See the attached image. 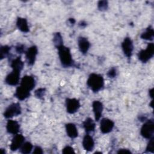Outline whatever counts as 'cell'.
I'll list each match as a JSON object with an SVG mask.
<instances>
[{
	"instance_id": "cell-1",
	"label": "cell",
	"mask_w": 154,
	"mask_h": 154,
	"mask_svg": "<svg viewBox=\"0 0 154 154\" xmlns=\"http://www.w3.org/2000/svg\"><path fill=\"white\" fill-rule=\"evenodd\" d=\"M87 84L93 92H97L103 87L104 79L102 75L93 73L88 76Z\"/></svg>"
},
{
	"instance_id": "cell-2",
	"label": "cell",
	"mask_w": 154,
	"mask_h": 154,
	"mask_svg": "<svg viewBox=\"0 0 154 154\" xmlns=\"http://www.w3.org/2000/svg\"><path fill=\"white\" fill-rule=\"evenodd\" d=\"M57 49L61 64L65 67L73 66L74 65V61L72 59L69 48L63 45L57 48Z\"/></svg>"
},
{
	"instance_id": "cell-3",
	"label": "cell",
	"mask_w": 154,
	"mask_h": 154,
	"mask_svg": "<svg viewBox=\"0 0 154 154\" xmlns=\"http://www.w3.org/2000/svg\"><path fill=\"white\" fill-rule=\"evenodd\" d=\"M154 55V45L153 43H148L146 49L141 50L138 54V58L142 63L147 62Z\"/></svg>"
},
{
	"instance_id": "cell-4",
	"label": "cell",
	"mask_w": 154,
	"mask_h": 154,
	"mask_svg": "<svg viewBox=\"0 0 154 154\" xmlns=\"http://www.w3.org/2000/svg\"><path fill=\"white\" fill-rule=\"evenodd\" d=\"M154 122L152 120H149L143 124L141 128L140 134L145 138L150 139L153 137Z\"/></svg>"
},
{
	"instance_id": "cell-5",
	"label": "cell",
	"mask_w": 154,
	"mask_h": 154,
	"mask_svg": "<svg viewBox=\"0 0 154 154\" xmlns=\"http://www.w3.org/2000/svg\"><path fill=\"white\" fill-rule=\"evenodd\" d=\"M21 114V107L19 103H13L10 105L5 110L4 116L6 119L17 116Z\"/></svg>"
},
{
	"instance_id": "cell-6",
	"label": "cell",
	"mask_w": 154,
	"mask_h": 154,
	"mask_svg": "<svg viewBox=\"0 0 154 154\" xmlns=\"http://www.w3.org/2000/svg\"><path fill=\"white\" fill-rule=\"evenodd\" d=\"M122 48L123 53L128 58H131L134 49L133 42L130 37H125L122 43Z\"/></svg>"
},
{
	"instance_id": "cell-7",
	"label": "cell",
	"mask_w": 154,
	"mask_h": 154,
	"mask_svg": "<svg viewBox=\"0 0 154 154\" xmlns=\"http://www.w3.org/2000/svg\"><path fill=\"white\" fill-rule=\"evenodd\" d=\"M20 75V72L13 70L12 72L6 76L5 82L9 85L15 86L18 84L19 82Z\"/></svg>"
},
{
	"instance_id": "cell-8",
	"label": "cell",
	"mask_w": 154,
	"mask_h": 154,
	"mask_svg": "<svg viewBox=\"0 0 154 154\" xmlns=\"http://www.w3.org/2000/svg\"><path fill=\"white\" fill-rule=\"evenodd\" d=\"M67 112L69 114L76 112L80 107L79 101L75 98H68L66 101Z\"/></svg>"
},
{
	"instance_id": "cell-9",
	"label": "cell",
	"mask_w": 154,
	"mask_h": 154,
	"mask_svg": "<svg viewBox=\"0 0 154 154\" xmlns=\"http://www.w3.org/2000/svg\"><path fill=\"white\" fill-rule=\"evenodd\" d=\"M37 53L38 49L35 46H31L25 52L26 60L29 66H32L34 64Z\"/></svg>"
},
{
	"instance_id": "cell-10",
	"label": "cell",
	"mask_w": 154,
	"mask_h": 154,
	"mask_svg": "<svg viewBox=\"0 0 154 154\" xmlns=\"http://www.w3.org/2000/svg\"><path fill=\"white\" fill-rule=\"evenodd\" d=\"M114 126V123L110 119L103 118L100 123V131L103 134H108L112 131Z\"/></svg>"
},
{
	"instance_id": "cell-11",
	"label": "cell",
	"mask_w": 154,
	"mask_h": 154,
	"mask_svg": "<svg viewBox=\"0 0 154 154\" xmlns=\"http://www.w3.org/2000/svg\"><path fill=\"white\" fill-rule=\"evenodd\" d=\"M25 137L22 134H16L11 140V143L10 146L11 150L16 151L21 147L24 143Z\"/></svg>"
},
{
	"instance_id": "cell-12",
	"label": "cell",
	"mask_w": 154,
	"mask_h": 154,
	"mask_svg": "<svg viewBox=\"0 0 154 154\" xmlns=\"http://www.w3.org/2000/svg\"><path fill=\"white\" fill-rule=\"evenodd\" d=\"M20 85L29 91H31L35 85V81L32 76L26 75L22 78Z\"/></svg>"
},
{
	"instance_id": "cell-13",
	"label": "cell",
	"mask_w": 154,
	"mask_h": 154,
	"mask_svg": "<svg viewBox=\"0 0 154 154\" xmlns=\"http://www.w3.org/2000/svg\"><path fill=\"white\" fill-rule=\"evenodd\" d=\"M93 111L94 112L96 121H99L102 116L103 111V104L99 100H94L92 103Z\"/></svg>"
},
{
	"instance_id": "cell-14",
	"label": "cell",
	"mask_w": 154,
	"mask_h": 154,
	"mask_svg": "<svg viewBox=\"0 0 154 154\" xmlns=\"http://www.w3.org/2000/svg\"><path fill=\"white\" fill-rule=\"evenodd\" d=\"M20 125L17 121L13 120H8L6 125V129L8 133L16 135L18 133Z\"/></svg>"
},
{
	"instance_id": "cell-15",
	"label": "cell",
	"mask_w": 154,
	"mask_h": 154,
	"mask_svg": "<svg viewBox=\"0 0 154 154\" xmlns=\"http://www.w3.org/2000/svg\"><path fill=\"white\" fill-rule=\"evenodd\" d=\"M78 44L79 51L83 54H85L90 46V42L88 39L84 37H79L78 40Z\"/></svg>"
},
{
	"instance_id": "cell-16",
	"label": "cell",
	"mask_w": 154,
	"mask_h": 154,
	"mask_svg": "<svg viewBox=\"0 0 154 154\" xmlns=\"http://www.w3.org/2000/svg\"><path fill=\"white\" fill-rule=\"evenodd\" d=\"M30 96V91L23 88L21 85L18 87L14 93V96L20 100H23Z\"/></svg>"
},
{
	"instance_id": "cell-17",
	"label": "cell",
	"mask_w": 154,
	"mask_h": 154,
	"mask_svg": "<svg viewBox=\"0 0 154 154\" xmlns=\"http://www.w3.org/2000/svg\"><path fill=\"white\" fill-rule=\"evenodd\" d=\"M82 146L84 149L88 152L93 150L94 146V142L93 137L88 134L84 136L82 140Z\"/></svg>"
},
{
	"instance_id": "cell-18",
	"label": "cell",
	"mask_w": 154,
	"mask_h": 154,
	"mask_svg": "<svg viewBox=\"0 0 154 154\" xmlns=\"http://www.w3.org/2000/svg\"><path fill=\"white\" fill-rule=\"evenodd\" d=\"M66 131L67 135L71 138H76L78 136V129L75 124L69 123L66 125Z\"/></svg>"
},
{
	"instance_id": "cell-19",
	"label": "cell",
	"mask_w": 154,
	"mask_h": 154,
	"mask_svg": "<svg viewBox=\"0 0 154 154\" xmlns=\"http://www.w3.org/2000/svg\"><path fill=\"white\" fill-rule=\"evenodd\" d=\"M83 127L85 131V132L88 134L91 132H94L96 125L92 119L88 117L83 122Z\"/></svg>"
},
{
	"instance_id": "cell-20",
	"label": "cell",
	"mask_w": 154,
	"mask_h": 154,
	"mask_svg": "<svg viewBox=\"0 0 154 154\" xmlns=\"http://www.w3.org/2000/svg\"><path fill=\"white\" fill-rule=\"evenodd\" d=\"M16 25L19 29L23 32H28L29 31L28 22L25 18L18 17L16 21Z\"/></svg>"
},
{
	"instance_id": "cell-21",
	"label": "cell",
	"mask_w": 154,
	"mask_h": 154,
	"mask_svg": "<svg viewBox=\"0 0 154 154\" xmlns=\"http://www.w3.org/2000/svg\"><path fill=\"white\" fill-rule=\"evenodd\" d=\"M11 67H12L13 70L20 72L23 67V63L21 60V57H17L14 59L11 63Z\"/></svg>"
},
{
	"instance_id": "cell-22",
	"label": "cell",
	"mask_w": 154,
	"mask_h": 154,
	"mask_svg": "<svg viewBox=\"0 0 154 154\" xmlns=\"http://www.w3.org/2000/svg\"><path fill=\"white\" fill-rule=\"evenodd\" d=\"M153 36H154V31L153 29L152 28L151 26H149L146 31L143 32L141 35V38L144 40H152L153 39Z\"/></svg>"
},
{
	"instance_id": "cell-23",
	"label": "cell",
	"mask_w": 154,
	"mask_h": 154,
	"mask_svg": "<svg viewBox=\"0 0 154 154\" xmlns=\"http://www.w3.org/2000/svg\"><path fill=\"white\" fill-rule=\"evenodd\" d=\"M53 43L57 48L63 45V37L60 32H56L54 34L53 37Z\"/></svg>"
},
{
	"instance_id": "cell-24",
	"label": "cell",
	"mask_w": 154,
	"mask_h": 154,
	"mask_svg": "<svg viewBox=\"0 0 154 154\" xmlns=\"http://www.w3.org/2000/svg\"><path fill=\"white\" fill-rule=\"evenodd\" d=\"M33 146L30 142H25L20 147V152L23 154H28L31 153L32 150Z\"/></svg>"
},
{
	"instance_id": "cell-25",
	"label": "cell",
	"mask_w": 154,
	"mask_h": 154,
	"mask_svg": "<svg viewBox=\"0 0 154 154\" xmlns=\"http://www.w3.org/2000/svg\"><path fill=\"white\" fill-rule=\"evenodd\" d=\"M10 47L7 45H4L1 46L0 48V58L1 60L4 59L5 57H6L8 54H9V52L10 51Z\"/></svg>"
},
{
	"instance_id": "cell-26",
	"label": "cell",
	"mask_w": 154,
	"mask_h": 154,
	"mask_svg": "<svg viewBox=\"0 0 154 154\" xmlns=\"http://www.w3.org/2000/svg\"><path fill=\"white\" fill-rule=\"evenodd\" d=\"M108 7V2L106 1H100L97 4V7L99 10L104 11L106 10Z\"/></svg>"
},
{
	"instance_id": "cell-27",
	"label": "cell",
	"mask_w": 154,
	"mask_h": 154,
	"mask_svg": "<svg viewBox=\"0 0 154 154\" xmlns=\"http://www.w3.org/2000/svg\"><path fill=\"white\" fill-rule=\"evenodd\" d=\"M146 152H149L151 153L154 152V138L153 137L150 138V141L146 147Z\"/></svg>"
},
{
	"instance_id": "cell-28",
	"label": "cell",
	"mask_w": 154,
	"mask_h": 154,
	"mask_svg": "<svg viewBox=\"0 0 154 154\" xmlns=\"http://www.w3.org/2000/svg\"><path fill=\"white\" fill-rule=\"evenodd\" d=\"M46 93V90L44 88H40L35 90V96L38 99H42L45 96Z\"/></svg>"
},
{
	"instance_id": "cell-29",
	"label": "cell",
	"mask_w": 154,
	"mask_h": 154,
	"mask_svg": "<svg viewBox=\"0 0 154 154\" xmlns=\"http://www.w3.org/2000/svg\"><path fill=\"white\" fill-rule=\"evenodd\" d=\"M117 75V70L114 67H112L109 69V70L107 73V76L109 78H114Z\"/></svg>"
},
{
	"instance_id": "cell-30",
	"label": "cell",
	"mask_w": 154,
	"mask_h": 154,
	"mask_svg": "<svg viewBox=\"0 0 154 154\" xmlns=\"http://www.w3.org/2000/svg\"><path fill=\"white\" fill-rule=\"evenodd\" d=\"M62 153L66 154V153H75V152L74 149L72 147L69 146H67L63 148L62 150Z\"/></svg>"
},
{
	"instance_id": "cell-31",
	"label": "cell",
	"mask_w": 154,
	"mask_h": 154,
	"mask_svg": "<svg viewBox=\"0 0 154 154\" xmlns=\"http://www.w3.org/2000/svg\"><path fill=\"white\" fill-rule=\"evenodd\" d=\"M16 51L18 53V54H22L23 52H25V46L23 45H21V44H18L16 48H15Z\"/></svg>"
},
{
	"instance_id": "cell-32",
	"label": "cell",
	"mask_w": 154,
	"mask_h": 154,
	"mask_svg": "<svg viewBox=\"0 0 154 154\" xmlns=\"http://www.w3.org/2000/svg\"><path fill=\"white\" fill-rule=\"evenodd\" d=\"M43 153V151L42 149L39 146H35L34 147V149L32 152V153L34 154H42Z\"/></svg>"
},
{
	"instance_id": "cell-33",
	"label": "cell",
	"mask_w": 154,
	"mask_h": 154,
	"mask_svg": "<svg viewBox=\"0 0 154 154\" xmlns=\"http://www.w3.org/2000/svg\"><path fill=\"white\" fill-rule=\"evenodd\" d=\"M117 153H131V152L130 150H129L128 149H120L117 152Z\"/></svg>"
},
{
	"instance_id": "cell-34",
	"label": "cell",
	"mask_w": 154,
	"mask_h": 154,
	"mask_svg": "<svg viewBox=\"0 0 154 154\" xmlns=\"http://www.w3.org/2000/svg\"><path fill=\"white\" fill-rule=\"evenodd\" d=\"M153 88H152L149 90V96H150L151 98H153Z\"/></svg>"
},
{
	"instance_id": "cell-35",
	"label": "cell",
	"mask_w": 154,
	"mask_h": 154,
	"mask_svg": "<svg viewBox=\"0 0 154 154\" xmlns=\"http://www.w3.org/2000/svg\"><path fill=\"white\" fill-rule=\"evenodd\" d=\"M86 25H87V23H86L85 22H84V21H82V22L80 23V24H79V25H80L81 26H82V27L85 26H86Z\"/></svg>"
},
{
	"instance_id": "cell-36",
	"label": "cell",
	"mask_w": 154,
	"mask_h": 154,
	"mask_svg": "<svg viewBox=\"0 0 154 154\" xmlns=\"http://www.w3.org/2000/svg\"><path fill=\"white\" fill-rule=\"evenodd\" d=\"M69 21L70 22V23L71 24H74V23H75V20L74 19H69Z\"/></svg>"
},
{
	"instance_id": "cell-37",
	"label": "cell",
	"mask_w": 154,
	"mask_h": 154,
	"mask_svg": "<svg viewBox=\"0 0 154 154\" xmlns=\"http://www.w3.org/2000/svg\"><path fill=\"white\" fill-rule=\"evenodd\" d=\"M153 100L151 101V103H150V106H151V107H152L153 108Z\"/></svg>"
},
{
	"instance_id": "cell-38",
	"label": "cell",
	"mask_w": 154,
	"mask_h": 154,
	"mask_svg": "<svg viewBox=\"0 0 154 154\" xmlns=\"http://www.w3.org/2000/svg\"><path fill=\"white\" fill-rule=\"evenodd\" d=\"M1 152H2V154H4V153H5V152H4V149H1Z\"/></svg>"
},
{
	"instance_id": "cell-39",
	"label": "cell",
	"mask_w": 154,
	"mask_h": 154,
	"mask_svg": "<svg viewBox=\"0 0 154 154\" xmlns=\"http://www.w3.org/2000/svg\"><path fill=\"white\" fill-rule=\"evenodd\" d=\"M94 154H95V153H102V152H94Z\"/></svg>"
}]
</instances>
